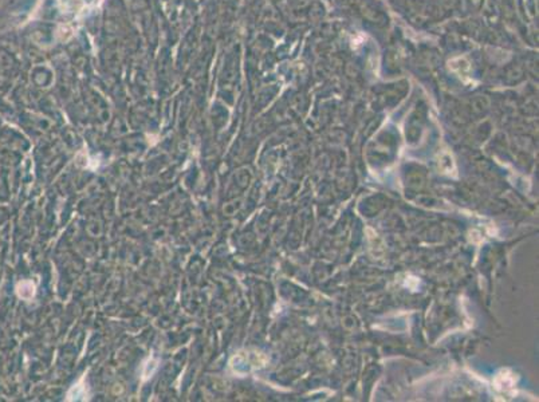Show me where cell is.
Wrapping results in <instances>:
<instances>
[{"label":"cell","mask_w":539,"mask_h":402,"mask_svg":"<svg viewBox=\"0 0 539 402\" xmlns=\"http://www.w3.org/2000/svg\"><path fill=\"white\" fill-rule=\"evenodd\" d=\"M16 292H18L19 297L23 298V299H30V298H32L34 294H35V286H34V283L30 282V280H25V282H22V283L18 284Z\"/></svg>","instance_id":"7a4b0ae2"},{"label":"cell","mask_w":539,"mask_h":402,"mask_svg":"<svg viewBox=\"0 0 539 402\" xmlns=\"http://www.w3.org/2000/svg\"><path fill=\"white\" fill-rule=\"evenodd\" d=\"M258 358V354H250V353H239L238 355H235L234 358L230 362V366L234 370V373H238V374H244V373H248L251 369H255V367L259 366V361H256Z\"/></svg>","instance_id":"6da1fadb"}]
</instances>
